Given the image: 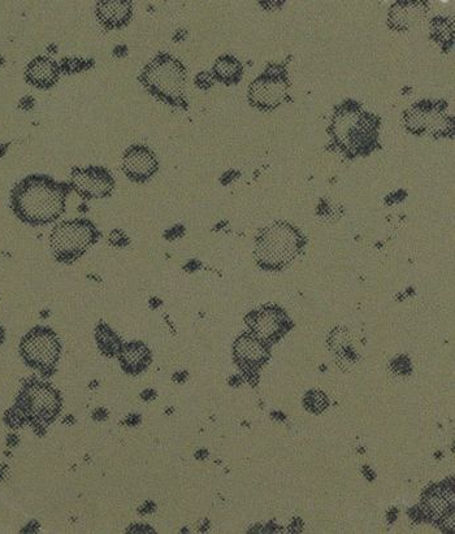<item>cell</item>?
<instances>
[{"instance_id":"ffe728a7","label":"cell","mask_w":455,"mask_h":534,"mask_svg":"<svg viewBox=\"0 0 455 534\" xmlns=\"http://www.w3.org/2000/svg\"><path fill=\"white\" fill-rule=\"evenodd\" d=\"M95 338H97L98 347L104 355L111 356V358L119 355L123 342L108 325H99Z\"/></svg>"},{"instance_id":"2e32d148","label":"cell","mask_w":455,"mask_h":534,"mask_svg":"<svg viewBox=\"0 0 455 534\" xmlns=\"http://www.w3.org/2000/svg\"><path fill=\"white\" fill-rule=\"evenodd\" d=\"M121 369L128 375H140L150 366L151 351L142 342L134 341L121 346L119 355Z\"/></svg>"},{"instance_id":"d6986e66","label":"cell","mask_w":455,"mask_h":534,"mask_svg":"<svg viewBox=\"0 0 455 534\" xmlns=\"http://www.w3.org/2000/svg\"><path fill=\"white\" fill-rule=\"evenodd\" d=\"M212 75L215 80L223 82L225 85H234L240 82L242 75H244V67L240 60L234 58L232 55L221 56L212 68Z\"/></svg>"},{"instance_id":"7c38bea8","label":"cell","mask_w":455,"mask_h":534,"mask_svg":"<svg viewBox=\"0 0 455 534\" xmlns=\"http://www.w3.org/2000/svg\"><path fill=\"white\" fill-rule=\"evenodd\" d=\"M69 186L84 199L110 197L115 189V180L103 167L73 168Z\"/></svg>"},{"instance_id":"9a60e30c","label":"cell","mask_w":455,"mask_h":534,"mask_svg":"<svg viewBox=\"0 0 455 534\" xmlns=\"http://www.w3.org/2000/svg\"><path fill=\"white\" fill-rule=\"evenodd\" d=\"M59 64L47 56H38L26 67L25 78L30 85L38 89H50L58 82Z\"/></svg>"},{"instance_id":"52a82bcc","label":"cell","mask_w":455,"mask_h":534,"mask_svg":"<svg viewBox=\"0 0 455 534\" xmlns=\"http://www.w3.org/2000/svg\"><path fill=\"white\" fill-rule=\"evenodd\" d=\"M62 353L59 337L46 327L33 328L21 340L20 354L29 367L38 369L43 375L54 373Z\"/></svg>"},{"instance_id":"ac0fdd59","label":"cell","mask_w":455,"mask_h":534,"mask_svg":"<svg viewBox=\"0 0 455 534\" xmlns=\"http://www.w3.org/2000/svg\"><path fill=\"white\" fill-rule=\"evenodd\" d=\"M428 11L424 2H398L389 12V26L397 30L410 29L423 19Z\"/></svg>"},{"instance_id":"8992f818","label":"cell","mask_w":455,"mask_h":534,"mask_svg":"<svg viewBox=\"0 0 455 534\" xmlns=\"http://www.w3.org/2000/svg\"><path fill=\"white\" fill-rule=\"evenodd\" d=\"M101 233L93 221L75 219L63 221L52 229L50 247L56 260L73 263L98 242Z\"/></svg>"},{"instance_id":"7402d4cb","label":"cell","mask_w":455,"mask_h":534,"mask_svg":"<svg viewBox=\"0 0 455 534\" xmlns=\"http://www.w3.org/2000/svg\"><path fill=\"white\" fill-rule=\"evenodd\" d=\"M4 337H6V333H4V329L0 327V345L4 342Z\"/></svg>"},{"instance_id":"5b68a950","label":"cell","mask_w":455,"mask_h":534,"mask_svg":"<svg viewBox=\"0 0 455 534\" xmlns=\"http://www.w3.org/2000/svg\"><path fill=\"white\" fill-rule=\"evenodd\" d=\"M140 82L159 101L176 107H186V69L184 64L168 54L156 56L143 68Z\"/></svg>"},{"instance_id":"277c9868","label":"cell","mask_w":455,"mask_h":534,"mask_svg":"<svg viewBox=\"0 0 455 534\" xmlns=\"http://www.w3.org/2000/svg\"><path fill=\"white\" fill-rule=\"evenodd\" d=\"M62 411V397L49 382L26 381L16 399L15 406L8 412L12 423H29L37 429H45L54 423Z\"/></svg>"},{"instance_id":"ba28073f","label":"cell","mask_w":455,"mask_h":534,"mask_svg":"<svg viewBox=\"0 0 455 534\" xmlns=\"http://www.w3.org/2000/svg\"><path fill=\"white\" fill-rule=\"evenodd\" d=\"M290 88L288 73L281 65H271L263 75L255 78L249 88L251 106L262 111H272L288 98Z\"/></svg>"},{"instance_id":"5bb4252c","label":"cell","mask_w":455,"mask_h":534,"mask_svg":"<svg viewBox=\"0 0 455 534\" xmlns=\"http://www.w3.org/2000/svg\"><path fill=\"white\" fill-rule=\"evenodd\" d=\"M123 172L133 182H146L158 172L159 162L149 147L130 146L123 156Z\"/></svg>"},{"instance_id":"8fae6325","label":"cell","mask_w":455,"mask_h":534,"mask_svg":"<svg viewBox=\"0 0 455 534\" xmlns=\"http://www.w3.org/2000/svg\"><path fill=\"white\" fill-rule=\"evenodd\" d=\"M234 360L249 381H257L260 369L271 358V346L251 332L241 334L233 345Z\"/></svg>"},{"instance_id":"30bf717a","label":"cell","mask_w":455,"mask_h":534,"mask_svg":"<svg viewBox=\"0 0 455 534\" xmlns=\"http://www.w3.org/2000/svg\"><path fill=\"white\" fill-rule=\"evenodd\" d=\"M422 511L429 522L439 525L445 532L455 531V493L454 486L440 484L431 486L424 493Z\"/></svg>"},{"instance_id":"4fadbf2b","label":"cell","mask_w":455,"mask_h":534,"mask_svg":"<svg viewBox=\"0 0 455 534\" xmlns=\"http://www.w3.org/2000/svg\"><path fill=\"white\" fill-rule=\"evenodd\" d=\"M446 104L442 102L422 101L415 104L405 115L406 128L415 134L441 133L448 127L445 116Z\"/></svg>"},{"instance_id":"9c48e42d","label":"cell","mask_w":455,"mask_h":534,"mask_svg":"<svg viewBox=\"0 0 455 534\" xmlns=\"http://www.w3.org/2000/svg\"><path fill=\"white\" fill-rule=\"evenodd\" d=\"M246 324L249 332L270 346L279 342L293 327L292 320L283 308L277 306H264L251 311L246 316Z\"/></svg>"},{"instance_id":"44dd1931","label":"cell","mask_w":455,"mask_h":534,"mask_svg":"<svg viewBox=\"0 0 455 534\" xmlns=\"http://www.w3.org/2000/svg\"><path fill=\"white\" fill-rule=\"evenodd\" d=\"M305 405L307 410L320 414L328 407V399L322 392H310L306 395Z\"/></svg>"},{"instance_id":"3957f363","label":"cell","mask_w":455,"mask_h":534,"mask_svg":"<svg viewBox=\"0 0 455 534\" xmlns=\"http://www.w3.org/2000/svg\"><path fill=\"white\" fill-rule=\"evenodd\" d=\"M306 246L301 230L286 221L268 225L255 241V259L263 269L280 271L294 262Z\"/></svg>"},{"instance_id":"e0dca14e","label":"cell","mask_w":455,"mask_h":534,"mask_svg":"<svg viewBox=\"0 0 455 534\" xmlns=\"http://www.w3.org/2000/svg\"><path fill=\"white\" fill-rule=\"evenodd\" d=\"M97 17L106 29L124 28L132 19L133 3L112 0V2L97 3Z\"/></svg>"},{"instance_id":"6da1fadb","label":"cell","mask_w":455,"mask_h":534,"mask_svg":"<svg viewBox=\"0 0 455 534\" xmlns=\"http://www.w3.org/2000/svg\"><path fill=\"white\" fill-rule=\"evenodd\" d=\"M71 186L46 175L24 178L13 188L11 207L15 215L32 227H43L64 214Z\"/></svg>"},{"instance_id":"7a4b0ae2","label":"cell","mask_w":455,"mask_h":534,"mask_svg":"<svg viewBox=\"0 0 455 534\" xmlns=\"http://www.w3.org/2000/svg\"><path fill=\"white\" fill-rule=\"evenodd\" d=\"M379 119L357 102L341 104L333 115L331 134L338 150L349 158L370 154L377 145Z\"/></svg>"}]
</instances>
